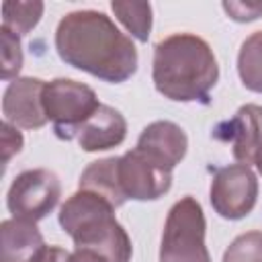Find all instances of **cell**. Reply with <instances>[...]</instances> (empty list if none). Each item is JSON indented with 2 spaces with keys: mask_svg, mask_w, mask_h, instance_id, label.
Here are the masks:
<instances>
[{
  "mask_svg": "<svg viewBox=\"0 0 262 262\" xmlns=\"http://www.w3.org/2000/svg\"><path fill=\"white\" fill-rule=\"evenodd\" d=\"M215 137L229 141L233 158L250 168L254 164L256 147L262 139V106L258 104L239 106L229 121L221 123L215 129Z\"/></svg>",
  "mask_w": 262,
  "mask_h": 262,
  "instance_id": "11",
  "label": "cell"
},
{
  "mask_svg": "<svg viewBox=\"0 0 262 262\" xmlns=\"http://www.w3.org/2000/svg\"><path fill=\"white\" fill-rule=\"evenodd\" d=\"M223 262H262V231L237 235L223 252Z\"/></svg>",
  "mask_w": 262,
  "mask_h": 262,
  "instance_id": "18",
  "label": "cell"
},
{
  "mask_svg": "<svg viewBox=\"0 0 262 262\" xmlns=\"http://www.w3.org/2000/svg\"><path fill=\"white\" fill-rule=\"evenodd\" d=\"M55 51L66 66L108 84H121L137 72L131 37L98 10L68 12L55 29Z\"/></svg>",
  "mask_w": 262,
  "mask_h": 262,
  "instance_id": "1",
  "label": "cell"
},
{
  "mask_svg": "<svg viewBox=\"0 0 262 262\" xmlns=\"http://www.w3.org/2000/svg\"><path fill=\"white\" fill-rule=\"evenodd\" d=\"M43 2H4L2 4V27L14 35L31 33L43 16Z\"/></svg>",
  "mask_w": 262,
  "mask_h": 262,
  "instance_id": "17",
  "label": "cell"
},
{
  "mask_svg": "<svg viewBox=\"0 0 262 262\" xmlns=\"http://www.w3.org/2000/svg\"><path fill=\"white\" fill-rule=\"evenodd\" d=\"M68 260H70V254H68L63 248H59V246H49L41 262H68Z\"/></svg>",
  "mask_w": 262,
  "mask_h": 262,
  "instance_id": "23",
  "label": "cell"
},
{
  "mask_svg": "<svg viewBox=\"0 0 262 262\" xmlns=\"http://www.w3.org/2000/svg\"><path fill=\"white\" fill-rule=\"evenodd\" d=\"M2 147H4V164H8V160L23 149V135L18 127L6 121L2 123Z\"/></svg>",
  "mask_w": 262,
  "mask_h": 262,
  "instance_id": "21",
  "label": "cell"
},
{
  "mask_svg": "<svg viewBox=\"0 0 262 262\" xmlns=\"http://www.w3.org/2000/svg\"><path fill=\"white\" fill-rule=\"evenodd\" d=\"M151 80L168 100L209 104L211 90L219 80V66L203 37L174 33L154 47Z\"/></svg>",
  "mask_w": 262,
  "mask_h": 262,
  "instance_id": "2",
  "label": "cell"
},
{
  "mask_svg": "<svg viewBox=\"0 0 262 262\" xmlns=\"http://www.w3.org/2000/svg\"><path fill=\"white\" fill-rule=\"evenodd\" d=\"M252 166H256V170L262 174V139H260V143H258V147H256V154H254V164Z\"/></svg>",
  "mask_w": 262,
  "mask_h": 262,
  "instance_id": "24",
  "label": "cell"
},
{
  "mask_svg": "<svg viewBox=\"0 0 262 262\" xmlns=\"http://www.w3.org/2000/svg\"><path fill=\"white\" fill-rule=\"evenodd\" d=\"M135 149L156 166L172 172L186 156L188 137L184 129L172 121H154L137 137Z\"/></svg>",
  "mask_w": 262,
  "mask_h": 262,
  "instance_id": "10",
  "label": "cell"
},
{
  "mask_svg": "<svg viewBox=\"0 0 262 262\" xmlns=\"http://www.w3.org/2000/svg\"><path fill=\"white\" fill-rule=\"evenodd\" d=\"M61 182L55 172L47 168H33L20 172L6 194V207L14 219L41 221L59 203Z\"/></svg>",
  "mask_w": 262,
  "mask_h": 262,
  "instance_id": "6",
  "label": "cell"
},
{
  "mask_svg": "<svg viewBox=\"0 0 262 262\" xmlns=\"http://www.w3.org/2000/svg\"><path fill=\"white\" fill-rule=\"evenodd\" d=\"M205 213L194 196L176 201L166 217L160 262H211L205 246Z\"/></svg>",
  "mask_w": 262,
  "mask_h": 262,
  "instance_id": "4",
  "label": "cell"
},
{
  "mask_svg": "<svg viewBox=\"0 0 262 262\" xmlns=\"http://www.w3.org/2000/svg\"><path fill=\"white\" fill-rule=\"evenodd\" d=\"M213 211L229 221L244 219L252 213L258 201V178L252 168L244 164H229L219 168L211 180L209 190Z\"/></svg>",
  "mask_w": 262,
  "mask_h": 262,
  "instance_id": "7",
  "label": "cell"
},
{
  "mask_svg": "<svg viewBox=\"0 0 262 262\" xmlns=\"http://www.w3.org/2000/svg\"><path fill=\"white\" fill-rule=\"evenodd\" d=\"M100 106L96 92L84 84L70 78H55L45 82L43 88V108L47 121H51L53 131L59 139L72 141L78 129L96 113Z\"/></svg>",
  "mask_w": 262,
  "mask_h": 262,
  "instance_id": "5",
  "label": "cell"
},
{
  "mask_svg": "<svg viewBox=\"0 0 262 262\" xmlns=\"http://www.w3.org/2000/svg\"><path fill=\"white\" fill-rule=\"evenodd\" d=\"M68 262H111L108 258L100 256L98 252H92V250H84V248H76L72 254H70V260Z\"/></svg>",
  "mask_w": 262,
  "mask_h": 262,
  "instance_id": "22",
  "label": "cell"
},
{
  "mask_svg": "<svg viewBox=\"0 0 262 262\" xmlns=\"http://www.w3.org/2000/svg\"><path fill=\"white\" fill-rule=\"evenodd\" d=\"M78 184L82 190H90V192L104 196L115 209L127 203V199L121 192L119 178H117V158H104V160L92 162L82 172Z\"/></svg>",
  "mask_w": 262,
  "mask_h": 262,
  "instance_id": "14",
  "label": "cell"
},
{
  "mask_svg": "<svg viewBox=\"0 0 262 262\" xmlns=\"http://www.w3.org/2000/svg\"><path fill=\"white\" fill-rule=\"evenodd\" d=\"M57 219L76 248L98 252L111 262H131V237L104 196L80 188L59 207Z\"/></svg>",
  "mask_w": 262,
  "mask_h": 262,
  "instance_id": "3",
  "label": "cell"
},
{
  "mask_svg": "<svg viewBox=\"0 0 262 262\" xmlns=\"http://www.w3.org/2000/svg\"><path fill=\"white\" fill-rule=\"evenodd\" d=\"M223 10L237 23H250L262 16V4L256 2H223Z\"/></svg>",
  "mask_w": 262,
  "mask_h": 262,
  "instance_id": "20",
  "label": "cell"
},
{
  "mask_svg": "<svg viewBox=\"0 0 262 262\" xmlns=\"http://www.w3.org/2000/svg\"><path fill=\"white\" fill-rule=\"evenodd\" d=\"M127 137V121L125 117L108 106L100 104L96 113L78 129L76 141L84 151H106L121 145Z\"/></svg>",
  "mask_w": 262,
  "mask_h": 262,
  "instance_id": "13",
  "label": "cell"
},
{
  "mask_svg": "<svg viewBox=\"0 0 262 262\" xmlns=\"http://www.w3.org/2000/svg\"><path fill=\"white\" fill-rule=\"evenodd\" d=\"M237 74L248 90L262 94V31L252 33L242 43L237 53Z\"/></svg>",
  "mask_w": 262,
  "mask_h": 262,
  "instance_id": "15",
  "label": "cell"
},
{
  "mask_svg": "<svg viewBox=\"0 0 262 262\" xmlns=\"http://www.w3.org/2000/svg\"><path fill=\"white\" fill-rule=\"evenodd\" d=\"M0 43H2V80H14L18 78V72L23 68V49L18 35L10 33L8 29L0 27Z\"/></svg>",
  "mask_w": 262,
  "mask_h": 262,
  "instance_id": "19",
  "label": "cell"
},
{
  "mask_svg": "<svg viewBox=\"0 0 262 262\" xmlns=\"http://www.w3.org/2000/svg\"><path fill=\"white\" fill-rule=\"evenodd\" d=\"M47 248L33 221L12 217L0 223V262H41Z\"/></svg>",
  "mask_w": 262,
  "mask_h": 262,
  "instance_id": "12",
  "label": "cell"
},
{
  "mask_svg": "<svg viewBox=\"0 0 262 262\" xmlns=\"http://www.w3.org/2000/svg\"><path fill=\"white\" fill-rule=\"evenodd\" d=\"M43 88L45 82L31 76L14 78L12 82H8L2 96L4 121L20 129L45 127L49 121L43 108Z\"/></svg>",
  "mask_w": 262,
  "mask_h": 262,
  "instance_id": "9",
  "label": "cell"
},
{
  "mask_svg": "<svg viewBox=\"0 0 262 262\" xmlns=\"http://www.w3.org/2000/svg\"><path fill=\"white\" fill-rule=\"evenodd\" d=\"M117 178L127 201H156L172 186V172L156 166L135 147L117 158Z\"/></svg>",
  "mask_w": 262,
  "mask_h": 262,
  "instance_id": "8",
  "label": "cell"
},
{
  "mask_svg": "<svg viewBox=\"0 0 262 262\" xmlns=\"http://www.w3.org/2000/svg\"><path fill=\"white\" fill-rule=\"evenodd\" d=\"M115 16L121 25L141 43L149 39L151 33V4L149 2H111Z\"/></svg>",
  "mask_w": 262,
  "mask_h": 262,
  "instance_id": "16",
  "label": "cell"
}]
</instances>
